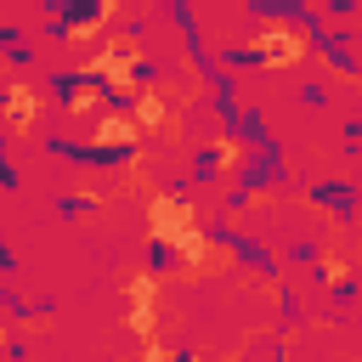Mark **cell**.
<instances>
[{"mask_svg":"<svg viewBox=\"0 0 362 362\" xmlns=\"http://www.w3.org/2000/svg\"><path fill=\"white\" fill-rule=\"evenodd\" d=\"M175 362H204V356L198 351H175Z\"/></svg>","mask_w":362,"mask_h":362,"instance_id":"4fadbf2b","label":"cell"},{"mask_svg":"<svg viewBox=\"0 0 362 362\" xmlns=\"http://www.w3.org/2000/svg\"><path fill=\"white\" fill-rule=\"evenodd\" d=\"M90 6H96V17H102L107 28H113V23H124V0H90Z\"/></svg>","mask_w":362,"mask_h":362,"instance_id":"30bf717a","label":"cell"},{"mask_svg":"<svg viewBox=\"0 0 362 362\" xmlns=\"http://www.w3.org/2000/svg\"><path fill=\"white\" fill-rule=\"evenodd\" d=\"M0 113H6V124H11L17 136H28V130H34V119H40V90H34L28 79L0 85Z\"/></svg>","mask_w":362,"mask_h":362,"instance_id":"5b68a950","label":"cell"},{"mask_svg":"<svg viewBox=\"0 0 362 362\" xmlns=\"http://www.w3.org/2000/svg\"><path fill=\"white\" fill-rule=\"evenodd\" d=\"M124 328H130L136 339H153V334H158V300H130Z\"/></svg>","mask_w":362,"mask_h":362,"instance_id":"52a82bcc","label":"cell"},{"mask_svg":"<svg viewBox=\"0 0 362 362\" xmlns=\"http://www.w3.org/2000/svg\"><path fill=\"white\" fill-rule=\"evenodd\" d=\"M0 345H6V328H0Z\"/></svg>","mask_w":362,"mask_h":362,"instance_id":"9a60e30c","label":"cell"},{"mask_svg":"<svg viewBox=\"0 0 362 362\" xmlns=\"http://www.w3.org/2000/svg\"><path fill=\"white\" fill-rule=\"evenodd\" d=\"M0 187H17V170H11L6 158H0Z\"/></svg>","mask_w":362,"mask_h":362,"instance_id":"7c38bea8","label":"cell"},{"mask_svg":"<svg viewBox=\"0 0 362 362\" xmlns=\"http://www.w3.org/2000/svg\"><path fill=\"white\" fill-rule=\"evenodd\" d=\"M51 90H57V102L74 113V119H90V113H102V102H107V90L85 74V68H74V74H57L51 79Z\"/></svg>","mask_w":362,"mask_h":362,"instance_id":"277c9868","label":"cell"},{"mask_svg":"<svg viewBox=\"0 0 362 362\" xmlns=\"http://www.w3.org/2000/svg\"><path fill=\"white\" fill-rule=\"evenodd\" d=\"M0 57H11V62H28V45H23V34H17V28H0Z\"/></svg>","mask_w":362,"mask_h":362,"instance_id":"9c48e42d","label":"cell"},{"mask_svg":"<svg viewBox=\"0 0 362 362\" xmlns=\"http://www.w3.org/2000/svg\"><path fill=\"white\" fill-rule=\"evenodd\" d=\"M221 266H232V260H226L221 243L198 226V232H187V238L175 243V266H170V272H175V277H209V272H221Z\"/></svg>","mask_w":362,"mask_h":362,"instance_id":"3957f363","label":"cell"},{"mask_svg":"<svg viewBox=\"0 0 362 362\" xmlns=\"http://www.w3.org/2000/svg\"><path fill=\"white\" fill-rule=\"evenodd\" d=\"M305 34L294 28V23H266L255 40H249V51H232L238 62H260V68H294V62H305Z\"/></svg>","mask_w":362,"mask_h":362,"instance_id":"7a4b0ae2","label":"cell"},{"mask_svg":"<svg viewBox=\"0 0 362 362\" xmlns=\"http://www.w3.org/2000/svg\"><path fill=\"white\" fill-rule=\"evenodd\" d=\"M124 300H158V272H130L124 277Z\"/></svg>","mask_w":362,"mask_h":362,"instance_id":"ba28073f","label":"cell"},{"mask_svg":"<svg viewBox=\"0 0 362 362\" xmlns=\"http://www.w3.org/2000/svg\"><path fill=\"white\" fill-rule=\"evenodd\" d=\"M51 6H62V0H51Z\"/></svg>","mask_w":362,"mask_h":362,"instance_id":"2e32d148","label":"cell"},{"mask_svg":"<svg viewBox=\"0 0 362 362\" xmlns=\"http://www.w3.org/2000/svg\"><path fill=\"white\" fill-rule=\"evenodd\" d=\"M6 266H11V255H6V249H0V272H6Z\"/></svg>","mask_w":362,"mask_h":362,"instance_id":"5bb4252c","label":"cell"},{"mask_svg":"<svg viewBox=\"0 0 362 362\" xmlns=\"http://www.w3.org/2000/svg\"><path fill=\"white\" fill-rule=\"evenodd\" d=\"M130 119L141 124V136H147V130H164V124H170V96H164V90H153V85H147V90H136Z\"/></svg>","mask_w":362,"mask_h":362,"instance_id":"8992f818","label":"cell"},{"mask_svg":"<svg viewBox=\"0 0 362 362\" xmlns=\"http://www.w3.org/2000/svg\"><path fill=\"white\" fill-rule=\"evenodd\" d=\"M141 362H175V351H170V345H164V339L153 334V339H147V356H141Z\"/></svg>","mask_w":362,"mask_h":362,"instance_id":"8fae6325","label":"cell"},{"mask_svg":"<svg viewBox=\"0 0 362 362\" xmlns=\"http://www.w3.org/2000/svg\"><path fill=\"white\" fill-rule=\"evenodd\" d=\"M141 215H147V243H170L175 249L187 232H198V204L187 192H147Z\"/></svg>","mask_w":362,"mask_h":362,"instance_id":"6da1fadb","label":"cell"}]
</instances>
